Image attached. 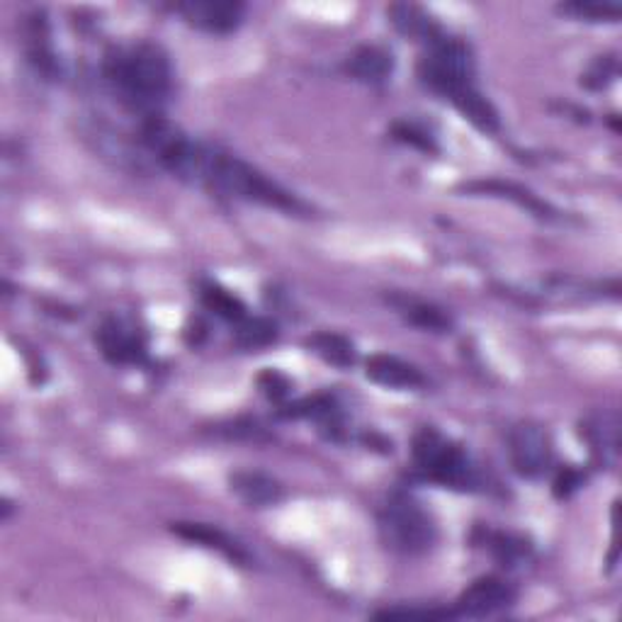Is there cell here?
Segmentation results:
<instances>
[{
  "mask_svg": "<svg viewBox=\"0 0 622 622\" xmlns=\"http://www.w3.org/2000/svg\"><path fill=\"white\" fill-rule=\"evenodd\" d=\"M584 481H586V477L581 475V471H576V469L559 471L557 479H555V497L557 499H569L576 489L584 487Z\"/></svg>",
  "mask_w": 622,
  "mask_h": 622,
  "instance_id": "27",
  "label": "cell"
},
{
  "mask_svg": "<svg viewBox=\"0 0 622 622\" xmlns=\"http://www.w3.org/2000/svg\"><path fill=\"white\" fill-rule=\"evenodd\" d=\"M176 10L192 27L210 34H229L238 30L246 15V5L214 3V0H207V3H200V0H195V3H180L176 5Z\"/></svg>",
  "mask_w": 622,
  "mask_h": 622,
  "instance_id": "10",
  "label": "cell"
},
{
  "mask_svg": "<svg viewBox=\"0 0 622 622\" xmlns=\"http://www.w3.org/2000/svg\"><path fill=\"white\" fill-rule=\"evenodd\" d=\"M453 105L459 112H463V118L475 124L479 132H484V134H497L499 132V126H501L499 110L493 108V102L487 96H484L477 86L469 88L467 93H463L459 98H455Z\"/></svg>",
  "mask_w": 622,
  "mask_h": 622,
  "instance_id": "18",
  "label": "cell"
},
{
  "mask_svg": "<svg viewBox=\"0 0 622 622\" xmlns=\"http://www.w3.org/2000/svg\"><path fill=\"white\" fill-rule=\"evenodd\" d=\"M389 304L397 309V314L404 316L407 324L431 331V333H447L453 329V319L445 309H441L425 299H416L409 295H395L389 297Z\"/></svg>",
  "mask_w": 622,
  "mask_h": 622,
  "instance_id": "14",
  "label": "cell"
},
{
  "mask_svg": "<svg viewBox=\"0 0 622 622\" xmlns=\"http://www.w3.org/2000/svg\"><path fill=\"white\" fill-rule=\"evenodd\" d=\"M387 13L391 18V25L404 34V37L423 42L425 47H429L433 40L441 37V34H445V30L419 5L397 3V5H391Z\"/></svg>",
  "mask_w": 622,
  "mask_h": 622,
  "instance_id": "16",
  "label": "cell"
},
{
  "mask_svg": "<svg viewBox=\"0 0 622 622\" xmlns=\"http://www.w3.org/2000/svg\"><path fill=\"white\" fill-rule=\"evenodd\" d=\"M198 182L219 195H226V198L256 202L263 207H270V210L295 214V216L309 214V207L299 200L297 195L285 190L280 182L270 180L258 168L248 166L246 160L222 154L210 146H207L204 164H202Z\"/></svg>",
  "mask_w": 622,
  "mask_h": 622,
  "instance_id": "2",
  "label": "cell"
},
{
  "mask_svg": "<svg viewBox=\"0 0 622 622\" xmlns=\"http://www.w3.org/2000/svg\"><path fill=\"white\" fill-rule=\"evenodd\" d=\"M559 10L564 15L589 22H615L620 18V5L615 3H567Z\"/></svg>",
  "mask_w": 622,
  "mask_h": 622,
  "instance_id": "24",
  "label": "cell"
},
{
  "mask_svg": "<svg viewBox=\"0 0 622 622\" xmlns=\"http://www.w3.org/2000/svg\"><path fill=\"white\" fill-rule=\"evenodd\" d=\"M365 375L367 379H373L375 385H382L387 389H397V391H419L429 385V379H425V375L416 365L387 353L370 355L365 363Z\"/></svg>",
  "mask_w": 622,
  "mask_h": 622,
  "instance_id": "12",
  "label": "cell"
},
{
  "mask_svg": "<svg viewBox=\"0 0 622 622\" xmlns=\"http://www.w3.org/2000/svg\"><path fill=\"white\" fill-rule=\"evenodd\" d=\"M459 190H465L469 195H489V198L511 200L527 214L540 219V222H555V219H559V212L549 202L537 198L533 190H527L525 186H518V182H511V180H499V178L471 180V182H465Z\"/></svg>",
  "mask_w": 622,
  "mask_h": 622,
  "instance_id": "9",
  "label": "cell"
},
{
  "mask_svg": "<svg viewBox=\"0 0 622 622\" xmlns=\"http://www.w3.org/2000/svg\"><path fill=\"white\" fill-rule=\"evenodd\" d=\"M96 343L112 365L146 363V333L132 319L108 316L96 333Z\"/></svg>",
  "mask_w": 622,
  "mask_h": 622,
  "instance_id": "7",
  "label": "cell"
},
{
  "mask_svg": "<svg viewBox=\"0 0 622 622\" xmlns=\"http://www.w3.org/2000/svg\"><path fill=\"white\" fill-rule=\"evenodd\" d=\"M489 549H491L493 559H497L506 569L523 567L530 557V545L525 543V540L509 535V533H493L489 537Z\"/></svg>",
  "mask_w": 622,
  "mask_h": 622,
  "instance_id": "22",
  "label": "cell"
},
{
  "mask_svg": "<svg viewBox=\"0 0 622 622\" xmlns=\"http://www.w3.org/2000/svg\"><path fill=\"white\" fill-rule=\"evenodd\" d=\"M419 78L435 96L453 102L475 88V56L463 40L441 34L425 47L419 62Z\"/></svg>",
  "mask_w": 622,
  "mask_h": 622,
  "instance_id": "4",
  "label": "cell"
},
{
  "mask_svg": "<svg viewBox=\"0 0 622 622\" xmlns=\"http://www.w3.org/2000/svg\"><path fill=\"white\" fill-rule=\"evenodd\" d=\"M515 603V589L499 576H481L459 593L453 608L455 618H489Z\"/></svg>",
  "mask_w": 622,
  "mask_h": 622,
  "instance_id": "8",
  "label": "cell"
},
{
  "mask_svg": "<svg viewBox=\"0 0 622 622\" xmlns=\"http://www.w3.org/2000/svg\"><path fill=\"white\" fill-rule=\"evenodd\" d=\"M102 74L114 96L134 112L152 118L160 114V108L173 90V66L168 54L152 42H136L126 47L108 52Z\"/></svg>",
  "mask_w": 622,
  "mask_h": 622,
  "instance_id": "1",
  "label": "cell"
},
{
  "mask_svg": "<svg viewBox=\"0 0 622 622\" xmlns=\"http://www.w3.org/2000/svg\"><path fill=\"white\" fill-rule=\"evenodd\" d=\"M173 533L178 537L188 540V543L202 545L222 552L224 557H229L236 564H248L251 555L244 549V545H238L234 537H229L224 530H219L214 525H204V523H176L173 525Z\"/></svg>",
  "mask_w": 622,
  "mask_h": 622,
  "instance_id": "15",
  "label": "cell"
},
{
  "mask_svg": "<svg viewBox=\"0 0 622 622\" xmlns=\"http://www.w3.org/2000/svg\"><path fill=\"white\" fill-rule=\"evenodd\" d=\"M511 465L525 479L545 477L552 467V443L540 423H518L509 437Z\"/></svg>",
  "mask_w": 622,
  "mask_h": 622,
  "instance_id": "6",
  "label": "cell"
},
{
  "mask_svg": "<svg viewBox=\"0 0 622 622\" xmlns=\"http://www.w3.org/2000/svg\"><path fill=\"white\" fill-rule=\"evenodd\" d=\"M411 459L423 479H429L437 487L455 491H475L479 489L481 477L479 469L471 463L469 455L435 429H421L413 435Z\"/></svg>",
  "mask_w": 622,
  "mask_h": 622,
  "instance_id": "3",
  "label": "cell"
},
{
  "mask_svg": "<svg viewBox=\"0 0 622 622\" xmlns=\"http://www.w3.org/2000/svg\"><path fill=\"white\" fill-rule=\"evenodd\" d=\"M282 419H307L314 421L319 425V431L324 433L329 441L341 443L345 437V419L343 411L338 407V401L331 395H314L307 397L302 401H295V404L285 407L280 411Z\"/></svg>",
  "mask_w": 622,
  "mask_h": 622,
  "instance_id": "11",
  "label": "cell"
},
{
  "mask_svg": "<svg viewBox=\"0 0 622 622\" xmlns=\"http://www.w3.org/2000/svg\"><path fill=\"white\" fill-rule=\"evenodd\" d=\"M307 345L311 348V353L319 355L321 360L338 367V370H348V367L355 365L358 360V353H355V345L351 343V338L341 336V333H316L307 341Z\"/></svg>",
  "mask_w": 622,
  "mask_h": 622,
  "instance_id": "19",
  "label": "cell"
},
{
  "mask_svg": "<svg viewBox=\"0 0 622 622\" xmlns=\"http://www.w3.org/2000/svg\"><path fill=\"white\" fill-rule=\"evenodd\" d=\"M229 487H232V493H236L251 509H268V506L280 503L285 497L282 484L278 479L265 475V471L253 469L234 471V475L229 477Z\"/></svg>",
  "mask_w": 622,
  "mask_h": 622,
  "instance_id": "13",
  "label": "cell"
},
{
  "mask_svg": "<svg viewBox=\"0 0 622 622\" xmlns=\"http://www.w3.org/2000/svg\"><path fill=\"white\" fill-rule=\"evenodd\" d=\"M200 299L207 311H212L214 316L229 321V324H238V321H244L248 316L246 304L241 302L234 292L224 290V287L216 282H204L200 287Z\"/></svg>",
  "mask_w": 622,
  "mask_h": 622,
  "instance_id": "20",
  "label": "cell"
},
{
  "mask_svg": "<svg viewBox=\"0 0 622 622\" xmlns=\"http://www.w3.org/2000/svg\"><path fill=\"white\" fill-rule=\"evenodd\" d=\"M278 336H280L278 324H275L273 319H265V316H246L244 321L234 324L236 345L246 351L268 348V345L278 341Z\"/></svg>",
  "mask_w": 622,
  "mask_h": 622,
  "instance_id": "21",
  "label": "cell"
},
{
  "mask_svg": "<svg viewBox=\"0 0 622 622\" xmlns=\"http://www.w3.org/2000/svg\"><path fill=\"white\" fill-rule=\"evenodd\" d=\"M615 76V62L613 59H598L591 71L584 76V84L589 88H603V84L608 78Z\"/></svg>",
  "mask_w": 622,
  "mask_h": 622,
  "instance_id": "28",
  "label": "cell"
},
{
  "mask_svg": "<svg viewBox=\"0 0 622 622\" xmlns=\"http://www.w3.org/2000/svg\"><path fill=\"white\" fill-rule=\"evenodd\" d=\"M345 71H348L355 80L367 86L385 84V80L395 71V59L391 54L382 47H360L351 54L348 64H345Z\"/></svg>",
  "mask_w": 622,
  "mask_h": 622,
  "instance_id": "17",
  "label": "cell"
},
{
  "mask_svg": "<svg viewBox=\"0 0 622 622\" xmlns=\"http://www.w3.org/2000/svg\"><path fill=\"white\" fill-rule=\"evenodd\" d=\"M258 387L263 389V395L273 399V401H280L285 399L287 395H290V379H287L285 375L280 373H275V370H265L260 377H258Z\"/></svg>",
  "mask_w": 622,
  "mask_h": 622,
  "instance_id": "26",
  "label": "cell"
},
{
  "mask_svg": "<svg viewBox=\"0 0 622 622\" xmlns=\"http://www.w3.org/2000/svg\"><path fill=\"white\" fill-rule=\"evenodd\" d=\"M586 435H589L593 453L601 455L603 463H613L618 457V419L603 416L586 423Z\"/></svg>",
  "mask_w": 622,
  "mask_h": 622,
  "instance_id": "23",
  "label": "cell"
},
{
  "mask_svg": "<svg viewBox=\"0 0 622 622\" xmlns=\"http://www.w3.org/2000/svg\"><path fill=\"white\" fill-rule=\"evenodd\" d=\"M391 132H395V140H399V142L416 146V148H421V152H429V154L435 152L433 136L425 134L423 130H419V126L401 122V124H395V130H391Z\"/></svg>",
  "mask_w": 622,
  "mask_h": 622,
  "instance_id": "25",
  "label": "cell"
},
{
  "mask_svg": "<svg viewBox=\"0 0 622 622\" xmlns=\"http://www.w3.org/2000/svg\"><path fill=\"white\" fill-rule=\"evenodd\" d=\"M379 530H382L387 547L409 557L429 552L437 540L433 515L404 491H397L389 497L382 515H379Z\"/></svg>",
  "mask_w": 622,
  "mask_h": 622,
  "instance_id": "5",
  "label": "cell"
}]
</instances>
